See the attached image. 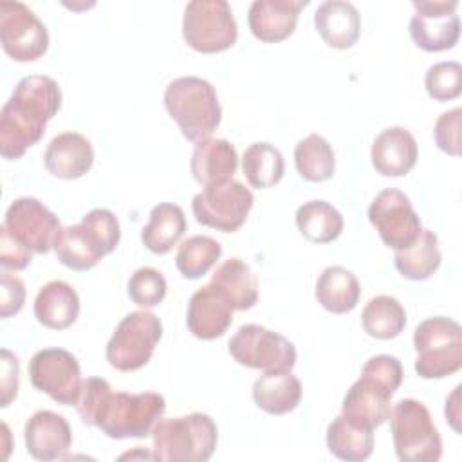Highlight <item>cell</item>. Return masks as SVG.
<instances>
[{
	"instance_id": "cell-1",
	"label": "cell",
	"mask_w": 462,
	"mask_h": 462,
	"mask_svg": "<svg viewBox=\"0 0 462 462\" xmlns=\"http://www.w3.org/2000/svg\"><path fill=\"white\" fill-rule=\"evenodd\" d=\"M74 406L87 426H97L106 437L123 440L152 435L166 401L155 392H112L108 381L88 377L81 383Z\"/></svg>"
},
{
	"instance_id": "cell-2",
	"label": "cell",
	"mask_w": 462,
	"mask_h": 462,
	"mask_svg": "<svg viewBox=\"0 0 462 462\" xmlns=\"http://www.w3.org/2000/svg\"><path fill=\"white\" fill-rule=\"evenodd\" d=\"M61 106V90L56 79L43 74L22 78L0 112V153L4 159H20L45 134L47 123Z\"/></svg>"
},
{
	"instance_id": "cell-3",
	"label": "cell",
	"mask_w": 462,
	"mask_h": 462,
	"mask_svg": "<svg viewBox=\"0 0 462 462\" xmlns=\"http://www.w3.org/2000/svg\"><path fill=\"white\" fill-rule=\"evenodd\" d=\"M117 217L106 208L83 215L79 224L61 227L54 242L58 260L72 271H88L119 244Z\"/></svg>"
},
{
	"instance_id": "cell-4",
	"label": "cell",
	"mask_w": 462,
	"mask_h": 462,
	"mask_svg": "<svg viewBox=\"0 0 462 462\" xmlns=\"http://www.w3.org/2000/svg\"><path fill=\"white\" fill-rule=\"evenodd\" d=\"M164 106L188 141L208 139L220 125L222 108L215 87L197 76H180L168 83Z\"/></svg>"
},
{
	"instance_id": "cell-5",
	"label": "cell",
	"mask_w": 462,
	"mask_h": 462,
	"mask_svg": "<svg viewBox=\"0 0 462 462\" xmlns=\"http://www.w3.org/2000/svg\"><path fill=\"white\" fill-rule=\"evenodd\" d=\"M153 453L159 462H206L218 440L215 420L208 413L193 411L182 417L159 419L152 430Z\"/></svg>"
},
{
	"instance_id": "cell-6",
	"label": "cell",
	"mask_w": 462,
	"mask_h": 462,
	"mask_svg": "<svg viewBox=\"0 0 462 462\" xmlns=\"http://www.w3.org/2000/svg\"><path fill=\"white\" fill-rule=\"evenodd\" d=\"M415 372L422 379H442L462 368V328L446 316L420 321L413 332Z\"/></svg>"
},
{
	"instance_id": "cell-7",
	"label": "cell",
	"mask_w": 462,
	"mask_h": 462,
	"mask_svg": "<svg viewBox=\"0 0 462 462\" xmlns=\"http://www.w3.org/2000/svg\"><path fill=\"white\" fill-rule=\"evenodd\" d=\"M395 455L402 462H437L442 457V439L430 410L415 399H401L390 413Z\"/></svg>"
},
{
	"instance_id": "cell-8",
	"label": "cell",
	"mask_w": 462,
	"mask_h": 462,
	"mask_svg": "<svg viewBox=\"0 0 462 462\" xmlns=\"http://www.w3.org/2000/svg\"><path fill=\"white\" fill-rule=\"evenodd\" d=\"M184 42L204 54L222 52L238 38L236 20L226 0H193L184 7Z\"/></svg>"
},
{
	"instance_id": "cell-9",
	"label": "cell",
	"mask_w": 462,
	"mask_h": 462,
	"mask_svg": "<svg viewBox=\"0 0 462 462\" xmlns=\"http://www.w3.org/2000/svg\"><path fill=\"white\" fill-rule=\"evenodd\" d=\"M162 336L161 319L150 310L126 314L106 343V361L119 372L143 368Z\"/></svg>"
},
{
	"instance_id": "cell-10",
	"label": "cell",
	"mask_w": 462,
	"mask_h": 462,
	"mask_svg": "<svg viewBox=\"0 0 462 462\" xmlns=\"http://www.w3.org/2000/svg\"><path fill=\"white\" fill-rule=\"evenodd\" d=\"M231 357L253 370H292L296 346L282 334L256 323L242 325L229 339Z\"/></svg>"
},
{
	"instance_id": "cell-11",
	"label": "cell",
	"mask_w": 462,
	"mask_h": 462,
	"mask_svg": "<svg viewBox=\"0 0 462 462\" xmlns=\"http://www.w3.org/2000/svg\"><path fill=\"white\" fill-rule=\"evenodd\" d=\"M254 197L238 180H226L204 186L191 200V209L199 224L233 233L245 222Z\"/></svg>"
},
{
	"instance_id": "cell-12",
	"label": "cell",
	"mask_w": 462,
	"mask_h": 462,
	"mask_svg": "<svg viewBox=\"0 0 462 462\" xmlns=\"http://www.w3.org/2000/svg\"><path fill=\"white\" fill-rule=\"evenodd\" d=\"M368 220L381 240L395 251L410 247L422 231L420 218L408 195L395 188H386L374 197L368 206Z\"/></svg>"
},
{
	"instance_id": "cell-13",
	"label": "cell",
	"mask_w": 462,
	"mask_h": 462,
	"mask_svg": "<svg viewBox=\"0 0 462 462\" xmlns=\"http://www.w3.org/2000/svg\"><path fill=\"white\" fill-rule=\"evenodd\" d=\"M32 386L63 406H74L81 390L78 359L65 348L38 350L29 361Z\"/></svg>"
},
{
	"instance_id": "cell-14",
	"label": "cell",
	"mask_w": 462,
	"mask_h": 462,
	"mask_svg": "<svg viewBox=\"0 0 462 462\" xmlns=\"http://www.w3.org/2000/svg\"><path fill=\"white\" fill-rule=\"evenodd\" d=\"M0 42L14 61H34L49 47L45 23L22 2H0Z\"/></svg>"
},
{
	"instance_id": "cell-15",
	"label": "cell",
	"mask_w": 462,
	"mask_h": 462,
	"mask_svg": "<svg viewBox=\"0 0 462 462\" xmlns=\"http://www.w3.org/2000/svg\"><path fill=\"white\" fill-rule=\"evenodd\" d=\"M415 13L410 20V36L428 52L453 49L460 38V20L455 13L457 0H413Z\"/></svg>"
},
{
	"instance_id": "cell-16",
	"label": "cell",
	"mask_w": 462,
	"mask_h": 462,
	"mask_svg": "<svg viewBox=\"0 0 462 462\" xmlns=\"http://www.w3.org/2000/svg\"><path fill=\"white\" fill-rule=\"evenodd\" d=\"M4 226L32 253L40 254L54 249V242L61 231L60 218L34 197L13 200L5 211Z\"/></svg>"
},
{
	"instance_id": "cell-17",
	"label": "cell",
	"mask_w": 462,
	"mask_h": 462,
	"mask_svg": "<svg viewBox=\"0 0 462 462\" xmlns=\"http://www.w3.org/2000/svg\"><path fill=\"white\" fill-rule=\"evenodd\" d=\"M393 393L395 392L386 384L361 372V377L346 390L343 397L341 415L357 426L375 430L390 419V399Z\"/></svg>"
},
{
	"instance_id": "cell-18",
	"label": "cell",
	"mask_w": 462,
	"mask_h": 462,
	"mask_svg": "<svg viewBox=\"0 0 462 462\" xmlns=\"http://www.w3.org/2000/svg\"><path fill=\"white\" fill-rule=\"evenodd\" d=\"M23 439L27 453L43 462L65 458L72 446V431L67 419L51 410H40L29 417Z\"/></svg>"
},
{
	"instance_id": "cell-19",
	"label": "cell",
	"mask_w": 462,
	"mask_h": 462,
	"mask_svg": "<svg viewBox=\"0 0 462 462\" xmlns=\"http://www.w3.org/2000/svg\"><path fill=\"white\" fill-rule=\"evenodd\" d=\"M231 321L233 307L213 283H208L191 294L186 312V325L195 337L204 341L217 339L224 336Z\"/></svg>"
},
{
	"instance_id": "cell-20",
	"label": "cell",
	"mask_w": 462,
	"mask_h": 462,
	"mask_svg": "<svg viewBox=\"0 0 462 462\" xmlns=\"http://www.w3.org/2000/svg\"><path fill=\"white\" fill-rule=\"evenodd\" d=\"M307 4V0H254L247 13L253 36L265 43L289 38L296 29L300 11Z\"/></svg>"
},
{
	"instance_id": "cell-21",
	"label": "cell",
	"mask_w": 462,
	"mask_h": 462,
	"mask_svg": "<svg viewBox=\"0 0 462 462\" xmlns=\"http://www.w3.org/2000/svg\"><path fill=\"white\" fill-rule=\"evenodd\" d=\"M43 164L52 177L72 180L83 177L94 164L90 141L78 132H63L51 139L43 153Z\"/></svg>"
},
{
	"instance_id": "cell-22",
	"label": "cell",
	"mask_w": 462,
	"mask_h": 462,
	"mask_svg": "<svg viewBox=\"0 0 462 462\" xmlns=\"http://www.w3.org/2000/svg\"><path fill=\"white\" fill-rule=\"evenodd\" d=\"M419 148L415 137L402 126L384 128L372 143L370 159L377 173L402 177L417 162Z\"/></svg>"
},
{
	"instance_id": "cell-23",
	"label": "cell",
	"mask_w": 462,
	"mask_h": 462,
	"mask_svg": "<svg viewBox=\"0 0 462 462\" xmlns=\"http://www.w3.org/2000/svg\"><path fill=\"white\" fill-rule=\"evenodd\" d=\"M314 27L332 49H350L361 34V14L352 2L325 0L314 13Z\"/></svg>"
},
{
	"instance_id": "cell-24",
	"label": "cell",
	"mask_w": 462,
	"mask_h": 462,
	"mask_svg": "<svg viewBox=\"0 0 462 462\" xmlns=\"http://www.w3.org/2000/svg\"><path fill=\"white\" fill-rule=\"evenodd\" d=\"M238 168L235 146L226 139H204L195 144L189 170L199 184L209 186L231 180Z\"/></svg>"
},
{
	"instance_id": "cell-25",
	"label": "cell",
	"mask_w": 462,
	"mask_h": 462,
	"mask_svg": "<svg viewBox=\"0 0 462 462\" xmlns=\"http://www.w3.org/2000/svg\"><path fill=\"white\" fill-rule=\"evenodd\" d=\"M34 316L47 328H69L79 316V296L76 289L63 280L45 283L36 294Z\"/></svg>"
},
{
	"instance_id": "cell-26",
	"label": "cell",
	"mask_w": 462,
	"mask_h": 462,
	"mask_svg": "<svg viewBox=\"0 0 462 462\" xmlns=\"http://www.w3.org/2000/svg\"><path fill=\"white\" fill-rule=\"evenodd\" d=\"M254 404L269 415L292 411L301 401V383L291 370H267L253 384Z\"/></svg>"
},
{
	"instance_id": "cell-27",
	"label": "cell",
	"mask_w": 462,
	"mask_h": 462,
	"mask_svg": "<svg viewBox=\"0 0 462 462\" xmlns=\"http://www.w3.org/2000/svg\"><path fill=\"white\" fill-rule=\"evenodd\" d=\"M229 301L233 310L253 309L258 301V280L240 258H229L217 267L211 282Z\"/></svg>"
},
{
	"instance_id": "cell-28",
	"label": "cell",
	"mask_w": 462,
	"mask_h": 462,
	"mask_svg": "<svg viewBox=\"0 0 462 462\" xmlns=\"http://www.w3.org/2000/svg\"><path fill=\"white\" fill-rule=\"evenodd\" d=\"M314 294L325 310L332 314H346L356 309L361 296V285L352 271L341 265H330L319 274Z\"/></svg>"
},
{
	"instance_id": "cell-29",
	"label": "cell",
	"mask_w": 462,
	"mask_h": 462,
	"mask_svg": "<svg viewBox=\"0 0 462 462\" xmlns=\"http://www.w3.org/2000/svg\"><path fill=\"white\" fill-rule=\"evenodd\" d=\"M186 217L180 206L161 202L150 211V220L141 231V240L155 254H166L186 231Z\"/></svg>"
},
{
	"instance_id": "cell-30",
	"label": "cell",
	"mask_w": 462,
	"mask_h": 462,
	"mask_svg": "<svg viewBox=\"0 0 462 462\" xmlns=\"http://www.w3.org/2000/svg\"><path fill=\"white\" fill-rule=\"evenodd\" d=\"M327 448L336 458L346 462L366 460L374 451V430L337 415L327 428Z\"/></svg>"
},
{
	"instance_id": "cell-31",
	"label": "cell",
	"mask_w": 462,
	"mask_h": 462,
	"mask_svg": "<svg viewBox=\"0 0 462 462\" xmlns=\"http://www.w3.org/2000/svg\"><path fill=\"white\" fill-rule=\"evenodd\" d=\"M440 251L437 235L430 229H422L419 238L406 249L395 251L393 263L401 276L408 280H428L440 265Z\"/></svg>"
},
{
	"instance_id": "cell-32",
	"label": "cell",
	"mask_w": 462,
	"mask_h": 462,
	"mask_svg": "<svg viewBox=\"0 0 462 462\" xmlns=\"http://www.w3.org/2000/svg\"><path fill=\"white\" fill-rule=\"evenodd\" d=\"M300 233L314 244H328L343 231L341 213L327 200H309L296 211Z\"/></svg>"
},
{
	"instance_id": "cell-33",
	"label": "cell",
	"mask_w": 462,
	"mask_h": 462,
	"mask_svg": "<svg viewBox=\"0 0 462 462\" xmlns=\"http://www.w3.org/2000/svg\"><path fill=\"white\" fill-rule=\"evenodd\" d=\"M242 171L253 188L267 189L282 180L285 161L282 152L271 143H253L244 152Z\"/></svg>"
},
{
	"instance_id": "cell-34",
	"label": "cell",
	"mask_w": 462,
	"mask_h": 462,
	"mask_svg": "<svg viewBox=\"0 0 462 462\" xmlns=\"http://www.w3.org/2000/svg\"><path fill=\"white\" fill-rule=\"evenodd\" d=\"M294 164L305 180L323 182L334 175L336 155L323 135L310 134L294 146Z\"/></svg>"
},
{
	"instance_id": "cell-35",
	"label": "cell",
	"mask_w": 462,
	"mask_h": 462,
	"mask_svg": "<svg viewBox=\"0 0 462 462\" xmlns=\"http://www.w3.org/2000/svg\"><path fill=\"white\" fill-rule=\"evenodd\" d=\"M361 323L370 337L393 339L406 327V310L393 296L379 294L365 305Z\"/></svg>"
},
{
	"instance_id": "cell-36",
	"label": "cell",
	"mask_w": 462,
	"mask_h": 462,
	"mask_svg": "<svg viewBox=\"0 0 462 462\" xmlns=\"http://www.w3.org/2000/svg\"><path fill=\"white\" fill-rule=\"evenodd\" d=\"M222 254V245L206 235H193L180 242L175 256L179 273L188 280L204 276Z\"/></svg>"
},
{
	"instance_id": "cell-37",
	"label": "cell",
	"mask_w": 462,
	"mask_h": 462,
	"mask_svg": "<svg viewBox=\"0 0 462 462\" xmlns=\"http://www.w3.org/2000/svg\"><path fill=\"white\" fill-rule=\"evenodd\" d=\"M424 87L430 97L449 101L462 92V67L458 61H439L426 70Z\"/></svg>"
},
{
	"instance_id": "cell-38",
	"label": "cell",
	"mask_w": 462,
	"mask_h": 462,
	"mask_svg": "<svg viewBox=\"0 0 462 462\" xmlns=\"http://www.w3.org/2000/svg\"><path fill=\"white\" fill-rule=\"evenodd\" d=\"M166 278L153 267H139L128 280V296L139 307H155L166 296Z\"/></svg>"
},
{
	"instance_id": "cell-39",
	"label": "cell",
	"mask_w": 462,
	"mask_h": 462,
	"mask_svg": "<svg viewBox=\"0 0 462 462\" xmlns=\"http://www.w3.org/2000/svg\"><path fill=\"white\" fill-rule=\"evenodd\" d=\"M460 117L462 110L457 106L449 112L440 114L433 128L437 146L453 157L460 155Z\"/></svg>"
},
{
	"instance_id": "cell-40",
	"label": "cell",
	"mask_w": 462,
	"mask_h": 462,
	"mask_svg": "<svg viewBox=\"0 0 462 462\" xmlns=\"http://www.w3.org/2000/svg\"><path fill=\"white\" fill-rule=\"evenodd\" d=\"M361 372L375 377L377 381H381L393 392H397V388L401 386L402 377H404L401 361L395 356H388V354H379V356L370 357L363 365Z\"/></svg>"
},
{
	"instance_id": "cell-41",
	"label": "cell",
	"mask_w": 462,
	"mask_h": 462,
	"mask_svg": "<svg viewBox=\"0 0 462 462\" xmlns=\"http://www.w3.org/2000/svg\"><path fill=\"white\" fill-rule=\"evenodd\" d=\"M32 260V251L13 236L7 227L0 226V263L4 269L22 271Z\"/></svg>"
},
{
	"instance_id": "cell-42",
	"label": "cell",
	"mask_w": 462,
	"mask_h": 462,
	"mask_svg": "<svg viewBox=\"0 0 462 462\" xmlns=\"http://www.w3.org/2000/svg\"><path fill=\"white\" fill-rule=\"evenodd\" d=\"M23 301H25L23 282L18 276L4 271L2 282H0V316L7 319L18 314L23 307Z\"/></svg>"
},
{
	"instance_id": "cell-43",
	"label": "cell",
	"mask_w": 462,
	"mask_h": 462,
	"mask_svg": "<svg viewBox=\"0 0 462 462\" xmlns=\"http://www.w3.org/2000/svg\"><path fill=\"white\" fill-rule=\"evenodd\" d=\"M2 359V375H0V406L5 408L11 404L13 399H16L18 393V374H20V365H18V357L7 350L2 348L0 352Z\"/></svg>"
},
{
	"instance_id": "cell-44",
	"label": "cell",
	"mask_w": 462,
	"mask_h": 462,
	"mask_svg": "<svg viewBox=\"0 0 462 462\" xmlns=\"http://www.w3.org/2000/svg\"><path fill=\"white\" fill-rule=\"evenodd\" d=\"M460 390H462V386L457 384L455 390L451 392V395L446 399V408H444L446 420L449 422V426H451L457 433L462 431V430H460V417H462V413H460Z\"/></svg>"
}]
</instances>
